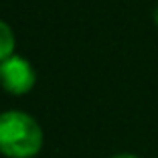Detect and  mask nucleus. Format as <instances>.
I'll return each mask as SVG.
<instances>
[{
	"instance_id": "obj_1",
	"label": "nucleus",
	"mask_w": 158,
	"mask_h": 158,
	"mask_svg": "<svg viewBox=\"0 0 158 158\" xmlns=\"http://www.w3.org/2000/svg\"><path fill=\"white\" fill-rule=\"evenodd\" d=\"M43 128L31 114L8 110L0 114V154L6 158H33L43 148Z\"/></svg>"
},
{
	"instance_id": "obj_2",
	"label": "nucleus",
	"mask_w": 158,
	"mask_h": 158,
	"mask_svg": "<svg viewBox=\"0 0 158 158\" xmlns=\"http://www.w3.org/2000/svg\"><path fill=\"white\" fill-rule=\"evenodd\" d=\"M37 83V71L20 55H12L0 63V85L12 95H24Z\"/></svg>"
},
{
	"instance_id": "obj_4",
	"label": "nucleus",
	"mask_w": 158,
	"mask_h": 158,
	"mask_svg": "<svg viewBox=\"0 0 158 158\" xmlns=\"http://www.w3.org/2000/svg\"><path fill=\"white\" fill-rule=\"evenodd\" d=\"M112 158H138L136 154H128V152H124V154H116V156H112Z\"/></svg>"
},
{
	"instance_id": "obj_3",
	"label": "nucleus",
	"mask_w": 158,
	"mask_h": 158,
	"mask_svg": "<svg viewBox=\"0 0 158 158\" xmlns=\"http://www.w3.org/2000/svg\"><path fill=\"white\" fill-rule=\"evenodd\" d=\"M14 47H16V37H14L12 28L8 23L0 19V63L14 55Z\"/></svg>"
},
{
	"instance_id": "obj_5",
	"label": "nucleus",
	"mask_w": 158,
	"mask_h": 158,
	"mask_svg": "<svg viewBox=\"0 0 158 158\" xmlns=\"http://www.w3.org/2000/svg\"><path fill=\"white\" fill-rule=\"evenodd\" d=\"M154 23L158 24V8H156V12H154Z\"/></svg>"
}]
</instances>
